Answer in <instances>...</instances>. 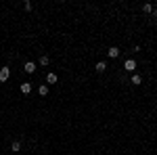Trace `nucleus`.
I'll return each mask as SVG.
<instances>
[{
	"instance_id": "nucleus-1",
	"label": "nucleus",
	"mask_w": 157,
	"mask_h": 155,
	"mask_svg": "<svg viewBox=\"0 0 157 155\" xmlns=\"http://www.w3.org/2000/svg\"><path fill=\"white\" fill-rule=\"evenodd\" d=\"M11 78V69L9 67H0V82H6Z\"/></svg>"
},
{
	"instance_id": "nucleus-2",
	"label": "nucleus",
	"mask_w": 157,
	"mask_h": 155,
	"mask_svg": "<svg viewBox=\"0 0 157 155\" xmlns=\"http://www.w3.org/2000/svg\"><path fill=\"white\" fill-rule=\"evenodd\" d=\"M107 57H109V59H117V57H120V48H117V46H111L107 50Z\"/></svg>"
},
{
	"instance_id": "nucleus-3",
	"label": "nucleus",
	"mask_w": 157,
	"mask_h": 155,
	"mask_svg": "<svg viewBox=\"0 0 157 155\" xmlns=\"http://www.w3.org/2000/svg\"><path fill=\"white\" fill-rule=\"evenodd\" d=\"M124 69H126V72H134V69H136V61L128 59L126 63H124Z\"/></svg>"
},
{
	"instance_id": "nucleus-4",
	"label": "nucleus",
	"mask_w": 157,
	"mask_h": 155,
	"mask_svg": "<svg viewBox=\"0 0 157 155\" xmlns=\"http://www.w3.org/2000/svg\"><path fill=\"white\" fill-rule=\"evenodd\" d=\"M23 69H25V73H34L36 72V63H34V61H27L23 65Z\"/></svg>"
},
{
	"instance_id": "nucleus-5",
	"label": "nucleus",
	"mask_w": 157,
	"mask_h": 155,
	"mask_svg": "<svg viewBox=\"0 0 157 155\" xmlns=\"http://www.w3.org/2000/svg\"><path fill=\"white\" fill-rule=\"evenodd\" d=\"M57 80H59V78H57V73H52V72L46 73V82H48V84H57Z\"/></svg>"
},
{
	"instance_id": "nucleus-6",
	"label": "nucleus",
	"mask_w": 157,
	"mask_h": 155,
	"mask_svg": "<svg viewBox=\"0 0 157 155\" xmlns=\"http://www.w3.org/2000/svg\"><path fill=\"white\" fill-rule=\"evenodd\" d=\"M94 69H97L98 73H103V72H105V69H107V63H105V61H98L97 65H94Z\"/></svg>"
},
{
	"instance_id": "nucleus-7",
	"label": "nucleus",
	"mask_w": 157,
	"mask_h": 155,
	"mask_svg": "<svg viewBox=\"0 0 157 155\" xmlns=\"http://www.w3.org/2000/svg\"><path fill=\"white\" fill-rule=\"evenodd\" d=\"M21 92H23V95H29V92H32V84L23 82V84H21Z\"/></svg>"
},
{
	"instance_id": "nucleus-8",
	"label": "nucleus",
	"mask_w": 157,
	"mask_h": 155,
	"mask_svg": "<svg viewBox=\"0 0 157 155\" xmlns=\"http://www.w3.org/2000/svg\"><path fill=\"white\" fill-rule=\"evenodd\" d=\"M38 95H40V96H46V95H48V86H46V84H42V86L38 88Z\"/></svg>"
},
{
	"instance_id": "nucleus-9",
	"label": "nucleus",
	"mask_w": 157,
	"mask_h": 155,
	"mask_svg": "<svg viewBox=\"0 0 157 155\" xmlns=\"http://www.w3.org/2000/svg\"><path fill=\"white\" fill-rule=\"evenodd\" d=\"M130 82H132L134 86H138V84L143 82V78H140V76H138V73H132V80H130Z\"/></svg>"
},
{
	"instance_id": "nucleus-10",
	"label": "nucleus",
	"mask_w": 157,
	"mask_h": 155,
	"mask_svg": "<svg viewBox=\"0 0 157 155\" xmlns=\"http://www.w3.org/2000/svg\"><path fill=\"white\" fill-rule=\"evenodd\" d=\"M11 149H13V151H15V153H17V151H21V143H19V141H13Z\"/></svg>"
},
{
	"instance_id": "nucleus-11",
	"label": "nucleus",
	"mask_w": 157,
	"mask_h": 155,
	"mask_svg": "<svg viewBox=\"0 0 157 155\" xmlns=\"http://www.w3.org/2000/svg\"><path fill=\"white\" fill-rule=\"evenodd\" d=\"M48 63H50V59L46 57V55H42V57H40V65H48Z\"/></svg>"
},
{
	"instance_id": "nucleus-12",
	"label": "nucleus",
	"mask_w": 157,
	"mask_h": 155,
	"mask_svg": "<svg viewBox=\"0 0 157 155\" xmlns=\"http://www.w3.org/2000/svg\"><path fill=\"white\" fill-rule=\"evenodd\" d=\"M143 11L145 13H153V4H143Z\"/></svg>"
}]
</instances>
